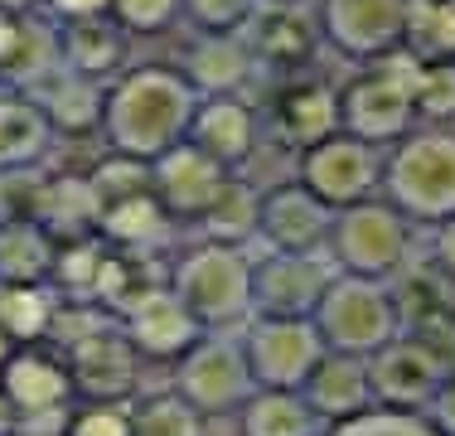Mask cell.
I'll use <instances>...</instances> for the list:
<instances>
[{
    "mask_svg": "<svg viewBox=\"0 0 455 436\" xmlns=\"http://www.w3.org/2000/svg\"><path fill=\"white\" fill-rule=\"evenodd\" d=\"M132 436H204L199 412L184 398H150L132 412Z\"/></svg>",
    "mask_w": 455,
    "mask_h": 436,
    "instance_id": "4316f807",
    "label": "cell"
},
{
    "mask_svg": "<svg viewBox=\"0 0 455 436\" xmlns=\"http://www.w3.org/2000/svg\"><path fill=\"white\" fill-rule=\"evenodd\" d=\"M247 374L252 384L267 388H300L310 378V368L324 359V344L310 320H262L247 340Z\"/></svg>",
    "mask_w": 455,
    "mask_h": 436,
    "instance_id": "5b68a950",
    "label": "cell"
},
{
    "mask_svg": "<svg viewBox=\"0 0 455 436\" xmlns=\"http://www.w3.org/2000/svg\"><path fill=\"white\" fill-rule=\"evenodd\" d=\"M180 384H184V402H189L194 412H228V408H237V402H247V392H252L247 354L228 340L194 344L189 354H184Z\"/></svg>",
    "mask_w": 455,
    "mask_h": 436,
    "instance_id": "52a82bcc",
    "label": "cell"
},
{
    "mask_svg": "<svg viewBox=\"0 0 455 436\" xmlns=\"http://www.w3.org/2000/svg\"><path fill=\"white\" fill-rule=\"evenodd\" d=\"M10 354H15V344L5 340V335H0V374H5V364H10Z\"/></svg>",
    "mask_w": 455,
    "mask_h": 436,
    "instance_id": "60d3db41",
    "label": "cell"
},
{
    "mask_svg": "<svg viewBox=\"0 0 455 436\" xmlns=\"http://www.w3.org/2000/svg\"><path fill=\"white\" fill-rule=\"evenodd\" d=\"M368 392H373V384H368V368L359 359L330 354V359H320L306 378V408L320 412V417H330V422H349L368 408Z\"/></svg>",
    "mask_w": 455,
    "mask_h": 436,
    "instance_id": "9a60e30c",
    "label": "cell"
},
{
    "mask_svg": "<svg viewBox=\"0 0 455 436\" xmlns=\"http://www.w3.org/2000/svg\"><path fill=\"white\" fill-rule=\"evenodd\" d=\"M199 218L213 228V233L237 238V233H247V228L257 223V204H252V194H247L243 184H223V190L213 194V204Z\"/></svg>",
    "mask_w": 455,
    "mask_h": 436,
    "instance_id": "f546056e",
    "label": "cell"
},
{
    "mask_svg": "<svg viewBox=\"0 0 455 436\" xmlns=\"http://www.w3.org/2000/svg\"><path fill=\"white\" fill-rule=\"evenodd\" d=\"M194 325H228L252 305V277L233 247H199L184 257L170 291Z\"/></svg>",
    "mask_w": 455,
    "mask_h": 436,
    "instance_id": "3957f363",
    "label": "cell"
},
{
    "mask_svg": "<svg viewBox=\"0 0 455 436\" xmlns=\"http://www.w3.org/2000/svg\"><path fill=\"white\" fill-rule=\"evenodd\" d=\"M310 432H315V412L296 392L267 388L247 402V436H310Z\"/></svg>",
    "mask_w": 455,
    "mask_h": 436,
    "instance_id": "44dd1931",
    "label": "cell"
},
{
    "mask_svg": "<svg viewBox=\"0 0 455 436\" xmlns=\"http://www.w3.org/2000/svg\"><path fill=\"white\" fill-rule=\"evenodd\" d=\"M180 126H184V93L160 73L132 78L107 107L112 146L132 160H160L165 150H175Z\"/></svg>",
    "mask_w": 455,
    "mask_h": 436,
    "instance_id": "6da1fadb",
    "label": "cell"
},
{
    "mask_svg": "<svg viewBox=\"0 0 455 436\" xmlns=\"http://www.w3.org/2000/svg\"><path fill=\"white\" fill-rule=\"evenodd\" d=\"M44 117H49L53 126H63V131H88L97 122V93H92V83H83V78L53 83Z\"/></svg>",
    "mask_w": 455,
    "mask_h": 436,
    "instance_id": "f1b7e54d",
    "label": "cell"
},
{
    "mask_svg": "<svg viewBox=\"0 0 455 436\" xmlns=\"http://www.w3.org/2000/svg\"><path fill=\"white\" fill-rule=\"evenodd\" d=\"M68 59L78 63V69H107V63L116 59V44L107 29H92V25H83V29H73V39H68Z\"/></svg>",
    "mask_w": 455,
    "mask_h": 436,
    "instance_id": "d6a6232c",
    "label": "cell"
},
{
    "mask_svg": "<svg viewBox=\"0 0 455 436\" xmlns=\"http://www.w3.org/2000/svg\"><path fill=\"white\" fill-rule=\"evenodd\" d=\"M194 330H199V325L184 315V305L160 287L146 291V296L126 311V344L146 349V354H180V349L194 344Z\"/></svg>",
    "mask_w": 455,
    "mask_h": 436,
    "instance_id": "2e32d148",
    "label": "cell"
},
{
    "mask_svg": "<svg viewBox=\"0 0 455 436\" xmlns=\"http://www.w3.org/2000/svg\"><path fill=\"white\" fill-rule=\"evenodd\" d=\"M387 184H393V199L407 214H421V218L455 214V141L421 136L403 146L393 170H387Z\"/></svg>",
    "mask_w": 455,
    "mask_h": 436,
    "instance_id": "277c9868",
    "label": "cell"
},
{
    "mask_svg": "<svg viewBox=\"0 0 455 436\" xmlns=\"http://www.w3.org/2000/svg\"><path fill=\"white\" fill-rule=\"evenodd\" d=\"M97 223H102L116 243H146V238L160 228V204H156V194H136V199L107 204Z\"/></svg>",
    "mask_w": 455,
    "mask_h": 436,
    "instance_id": "83f0119b",
    "label": "cell"
},
{
    "mask_svg": "<svg viewBox=\"0 0 455 436\" xmlns=\"http://www.w3.org/2000/svg\"><path fill=\"white\" fill-rule=\"evenodd\" d=\"M59 296L49 287H0V335L10 344H35L53 330Z\"/></svg>",
    "mask_w": 455,
    "mask_h": 436,
    "instance_id": "d6986e66",
    "label": "cell"
},
{
    "mask_svg": "<svg viewBox=\"0 0 455 436\" xmlns=\"http://www.w3.org/2000/svg\"><path fill=\"white\" fill-rule=\"evenodd\" d=\"M373 174L378 160L359 141H320L306 156V184L320 204H359Z\"/></svg>",
    "mask_w": 455,
    "mask_h": 436,
    "instance_id": "30bf717a",
    "label": "cell"
},
{
    "mask_svg": "<svg viewBox=\"0 0 455 436\" xmlns=\"http://www.w3.org/2000/svg\"><path fill=\"white\" fill-rule=\"evenodd\" d=\"M102 267H107V253L92 247V238H68L59 243L53 253V277L63 296H97V281H102Z\"/></svg>",
    "mask_w": 455,
    "mask_h": 436,
    "instance_id": "cb8c5ba5",
    "label": "cell"
},
{
    "mask_svg": "<svg viewBox=\"0 0 455 436\" xmlns=\"http://www.w3.org/2000/svg\"><path fill=\"white\" fill-rule=\"evenodd\" d=\"M68 436H132V412L116 402H92L68 422Z\"/></svg>",
    "mask_w": 455,
    "mask_h": 436,
    "instance_id": "1f68e13d",
    "label": "cell"
},
{
    "mask_svg": "<svg viewBox=\"0 0 455 436\" xmlns=\"http://www.w3.org/2000/svg\"><path fill=\"white\" fill-rule=\"evenodd\" d=\"M63 364H68L73 384L97 392L102 402H112L116 392L132 384V344H126V335H116L112 325H102V330L88 335V340H78Z\"/></svg>",
    "mask_w": 455,
    "mask_h": 436,
    "instance_id": "5bb4252c",
    "label": "cell"
},
{
    "mask_svg": "<svg viewBox=\"0 0 455 436\" xmlns=\"http://www.w3.org/2000/svg\"><path fill=\"white\" fill-rule=\"evenodd\" d=\"M393 330H397V305L387 301V291L378 281L339 277L330 281V291L315 305V335L334 354H354V359L378 354L383 344H393Z\"/></svg>",
    "mask_w": 455,
    "mask_h": 436,
    "instance_id": "7a4b0ae2",
    "label": "cell"
},
{
    "mask_svg": "<svg viewBox=\"0 0 455 436\" xmlns=\"http://www.w3.org/2000/svg\"><path fill=\"white\" fill-rule=\"evenodd\" d=\"M15 427H20V412L10 408V398L0 392V436H15Z\"/></svg>",
    "mask_w": 455,
    "mask_h": 436,
    "instance_id": "74e56055",
    "label": "cell"
},
{
    "mask_svg": "<svg viewBox=\"0 0 455 436\" xmlns=\"http://www.w3.org/2000/svg\"><path fill=\"white\" fill-rule=\"evenodd\" d=\"M436 257H441V271L446 277H455V218L446 228H441V238H436Z\"/></svg>",
    "mask_w": 455,
    "mask_h": 436,
    "instance_id": "e575fe53",
    "label": "cell"
},
{
    "mask_svg": "<svg viewBox=\"0 0 455 436\" xmlns=\"http://www.w3.org/2000/svg\"><path fill=\"white\" fill-rule=\"evenodd\" d=\"M49 146V117L29 102L0 97V170H35Z\"/></svg>",
    "mask_w": 455,
    "mask_h": 436,
    "instance_id": "ac0fdd59",
    "label": "cell"
},
{
    "mask_svg": "<svg viewBox=\"0 0 455 436\" xmlns=\"http://www.w3.org/2000/svg\"><path fill=\"white\" fill-rule=\"evenodd\" d=\"M441 378H446V364L431 344L403 340V344H383L368 364V384L383 402L393 408H417V402L436 398Z\"/></svg>",
    "mask_w": 455,
    "mask_h": 436,
    "instance_id": "ba28073f",
    "label": "cell"
},
{
    "mask_svg": "<svg viewBox=\"0 0 455 436\" xmlns=\"http://www.w3.org/2000/svg\"><path fill=\"white\" fill-rule=\"evenodd\" d=\"M29 5V0H0V10H5V15H10V10H25Z\"/></svg>",
    "mask_w": 455,
    "mask_h": 436,
    "instance_id": "b9f144b4",
    "label": "cell"
},
{
    "mask_svg": "<svg viewBox=\"0 0 455 436\" xmlns=\"http://www.w3.org/2000/svg\"><path fill=\"white\" fill-rule=\"evenodd\" d=\"M53 233L44 223H5L0 228V287H44L53 277Z\"/></svg>",
    "mask_w": 455,
    "mask_h": 436,
    "instance_id": "e0dca14e",
    "label": "cell"
},
{
    "mask_svg": "<svg viewBox=\"0 0 455 436\" xmlns=\"http://www.w3.org/2000/svg\"><path fill=\"white\" fill-rule=\"evenodd\" d=\"M257 223H262L267 238H272L276 253H286V257H310L324 243V233H330V223H324V204L310 190L272 194V199L257 209Z\"/></svg>",
    "mask_w": 455,
    "mask_h": 436,
    "instance_id": "8fae6325",
    "label": "cell"
},
{
    "mask_svg": "<svg viewBox=\"0 0 455 436\" xmlns=\"http://www.w3.org/2000/svg\"><path fill=\"white\" fill-rule=\"evenodd\" d=\"M291 122H296L300 136H315L320 126H330V97L324 93H300V97H291Z\"/></svg>",
    "mask_w": 455,
    "mask_h": 436,
    "instance_id": "836d02e7",
    "label": "cell"
},
{
    "mask_svg": "<svg viewBox=\"0 0 455 436\" xmlns=\"http://www.w3.org/2000/svg\"><path fill=\"white\" fill-rule=\"evenodd\" d=\"M165 5H170V0H122L126 20H136V25H140V20H156Z\"/></svg>",
    "mask_w": 455,
    "mask_h": 436,
    "instance_id": "d590c367",
    "label": "cell"
},
{
    "mask_svg": "<svg viewBox=\"0 0 455 436\" xmlns=\"http://www.w3.org/2000/svg\"><path fill=\"white\" fill-rule=\"evenodd\" d=\"M10 39H15V20H10L5 10H0V59L10 53Z\"/></svg>",
    "mask_w": 455,
    "mask_h": 436,
    "instance_id": "ab89813d",
    "label": "cell"
},
{
    "mask_svg": "<svg viewBox=\"0 0 455 436\" xmlns=\"http://www.w3.org/2000/svg\"><path fill=\"white\" fill-rule=\"evenodd\" d=\"M330 271L320 267L315 257H286L281 253L272 267L257 277V296L267 301V311H272V320H306L310 311L320 305V296L330 291Z\"/></svg>",
    "mask_w": 455,
    "mask_h": 436,
    "instance_id": "7c38bea8",
    "label": "cell"
},
{
    "mask_svg": "<svg viewBox=\"0 0 455 436\" xmlns=\"http://www.w3.org/2000/svg\"><path fill=\"white\" fill-rule=\"evenodd\" d=\"M247 141H252V126L243 107H209V117H199V150L213 166L247 156Z\"/></svg>",
    "mask_w": 455,
    "mask_h": 436,
    "instance_id": "d4e9b609",
    "label": "cell"
},
{
    "mask_svg": "<svg viewBox=\"0 0 455 436\" xmlns=\"http://www.w3.org/2000/svg\"><path fill=\"white\" fill-rule=\"evenodd\" d=\"M73 388L78 384H73L68 364L44 354V349H15L5 374H0V392L10 398V408H15L20 417L49 412V408H68Z\"/></svg>",
    "mask_w": 455,
    "mask_h": 436,
    "instance_id": "9c48e42d",
    "label": "cell"
},
{
    "mask_svg": "<svg viewBox=\"0 0 455 436\" xmlns=\"http://www.w3.org/2000/svg\"><path fill=\"white\" fill-rule=\"evenodd\" d=\"M334 247H339V262L349 267V277H383L393 271L407 253V223L403 214L378 209V204H363V209H349L334 228Z\"/></svg>",
    "mask_w": 455,
    "mask_h": 436,
    "instance_id": "8992f818",
    "label": "cell"
},
{
    "mask_svg": "<svg viewBox=\"0 0 455 436\" xmlns=\"http://www.w3.org/2000/svg\"><path fill=\"white\" fill-rule=\"evenodd\" d=\"M53 35L44 25H29V20H15V39H10V53L0 59V78L5 83H39L53 69Z\"/></svg>",
    "mask_w": 455,
    "mask_h": 436,
    "instance_id": "603a6c76",
    "label": "cell"
},
{
    "mask_svg": "<svg viewBox=\"0 0 455 436\" xmlns=\"http://www.w3.org/2000/svg\"><path fill=\"white\" fill-rule=\"evenodd\" d=\"M53 5H59L63 15H92V10L102 5V0H53Z\"/></svg>",
    "mask_w": 455,
    "mask_h": 436,
    "instance_id": "f35d334b",
    "label": "cell"
},
{
    "mask_svg": "<svg viewBox=\"0 0 455 436\" xmlns=\"http://www.w3.org/2000/svg\"><path fill=\"white\" fill-rule=\"evenodd\" d=\"M403 320L417 330V344L455 340V296L441 287V277H411L403 291Z\"/></svg>",
    "mask_w": 455,
    "mask_h": 436,
    "instance_id": "ffe728a7",
    "label": "cell"
},
{
    "mask_svg": "<svg viewBox=\"0 0 455 436\" xmlns=\"http://www.w3.org/2000/svg\"><path fill=\"white\" fill-rule=\"evenodd\" d=\"M49 180L39 170H0V228L5 223H44Z\"/></svg>",
    "mask_w": 455,
    "mask_h": 436,
    "instance_id": "484cf974",
    "label": "cell"
},
{
    "mask_svg": "<svg viewBox=\"0 0 455 436\" xmlns=\"http://www.w3.org/2000/svg\"><path fill=\"white\" fill-rule=\"evenodd\" d=\"M330 436H441V432L407 417V412H359L349 422H334Z\"/></svg>",
    "mask_w": 455,
    "mask_h": 436,
    "instance_id": "4dcf8cb0",
    "label": "cell"
},
{
    "mask_svg": "<svg viewBox=\"0 0 455 436\" xmlns=\"http://www.w3.org/2000/svg\"><path fill=\"white\" fill-rule=\"evenodd\" d=\"M436 402H441V422L446 427H455V374L441 378V388H436Z\"/></svg>",
    "mask_w": 455,
    "mask_h": 436,
    "instance_id": "8d00e7d4",
    "label": "cell"
},
{
    "mask_svg": "<svg viewBox=\"0 0 455 436\" xmlns=\"http://www.w3.org/2000/svg\"><path fill=\"white\" fill-rule=\"evenodd\" d=\"M150 184L160 190L156 204H165L175 214H204L228 180L204 150H165L150 170Z\"/></svg>",
    "mask_w": 455,
    "mask_h": 436,
    "instance_id": "4fadbf2b",
    "label": "cell"
},
{
    "mask_svg": "<svg viewBox=\"0 0 455 436\" xmlns=\"http://www.w3.org/2000/svg\"><path fill=\"white\" fill-rule=\"evenodd\" d=\"M407 107H411V97L403 87H393L387 78H373V83L354 87L349 122L359 126L363 136H393V131L407 122Z\"/></svg>",
    "mask_w": 455,
    "mask_h": 436,
    "instance_id": "7402d4cb",
    "label": "cell"
}]
</instances>
